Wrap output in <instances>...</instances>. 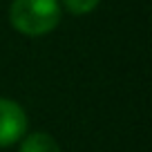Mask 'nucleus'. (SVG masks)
<instances>
[{
    "label": "nucleus",
    "instance_id": "1",
    "mask_svg": "<svg viewBox=\"0 0 152 152\" xmlns=\"http://www.w3.org/2000/svg\"><path fill=\"white\" fill-rule=\"evenodd\" d=\"M9 20L23 36H45L61 23L58 0H14L9 7Z\"/></svg>",
    "mask_w": 152,
    "mask_h": 152
},
{
    "label": "nucleus",
    "instance_id": "3",
    "mask_svg": "<svg viewBox=\"0 0 152 152\" xmlns=\"http://www.w3.org/2000/svg\"><path fill=\"white\" fill-rule=\"evenodd\" d=\"M20 152H61V145L56 139L47 132H34L27 134L20 143Z\"/></svg>",
    "mask_w": 152,
    "mask_h": 152
},
{
    "label": "nucleus",
    "instance_id": "4",
    "mask_svg": "<svg viewBox=\"0 0 152 152\" xmlns=\"http://www.w3.org/2000/svg\"><path fill=\"white\" fill-rule=\"evenodd\" d=\"M99 2L101 0H63V7L74 16H85L90 11H94L99 7Z\"/></svg>",
    "mask_w": 152,
    "mask_h": 152
},
{
    "label": "nucleus",
    "instance_id": "2",
    "mask_svg": "<svg viewBox=\"0 0 152 152\" xmlns=\"http://www.w3.org/2000/svg\"><path fill=\"white\" fill-rule=\"evenodd\" d=\"M27 132V114L16 101L0 99V148L20 141Z\"/></svg>",
    "mask_w": 152,
    "mask_h": 152
}]
</instances>
